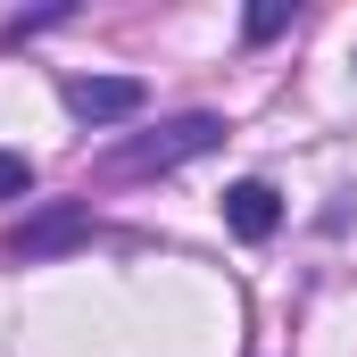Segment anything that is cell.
<instances>
[{"instance_id":"1","label":"cell","mask_w":357,"mask_h":357,"mask_svg":"<svg viewBox=\"0 0 357 357\" xmlns=\"http://www.w3.org/2000/svg\"><path fill=\"white\" fill-rule=\"evenodd\" d=\"M216 142H225V116L191 108V116H167L158 133H133V142H116V150L100 158V175H167V167H191V158H208Z\"/></svg>"},{"instance_id":"2","label":"cell","mask_w":357,"mask_h":357,"mask_svg":"<svg viewBox=\"0 0 357 357\" xmlns=\"http://www.w3.org/2000/svg\"><path fill=\"white\" fill-rule=\"evenodd\" d=\"M91 241V208L84 199H50L42 216H25L17 233H8V258H59V250H75Z\"/></svg>"},{"instance_id":"3","label":"cell","mask_w":357,"mask_h":357,"mask_svg":"<svg viewBox=\"0 0 357 357\" xmlns=\"http://www.w3.org/2000/svg\"><path fill=\"white\" fill-rule=\"evenodd\" d=\"M142 100H150L142 75H67V108L84 125H125V116H142Z\"/></svg>"},{"instance_id":"4","label":"cell","mask_w":357,"mask_h":357,"mask_svg":"<svg viewBox=\"0 0 357 357\" xmlns=\"http://www.w3.org/2000/svg\"><path fill=\"white\" fill-rule=\"evenodd\" d=\"M225 225H233L241 241H266L274 225H282V199H274V183H233V191H225Z\"/></svg>"},{"instance_id":"5","label":"cell","mask_w":357,"mask_h":357,"mask_svg":"<svg viewBox=\"0 0 357 357\" xmlns=\"http://www.w3.org/2000/svg\"><path fill=\"white\" fill-rule=\"evenodd\" d=\"M291 17H299L291 0H258V8H250V42H274V33H291Z\"/></svg>"},{"instance_id":"6","label":"cell","mask_w":357,"mask_h":357,"mask_svg":"<svg viewBox=\"0 0 357 357\" xmlns=\"http://www.w3.org/2000/svg\"><path fill=\"white\" fill-rule=\"evenodd\" d=\"M25 191H33V158L0 150V199H25Z\"/></svg>"}]
</instances>
